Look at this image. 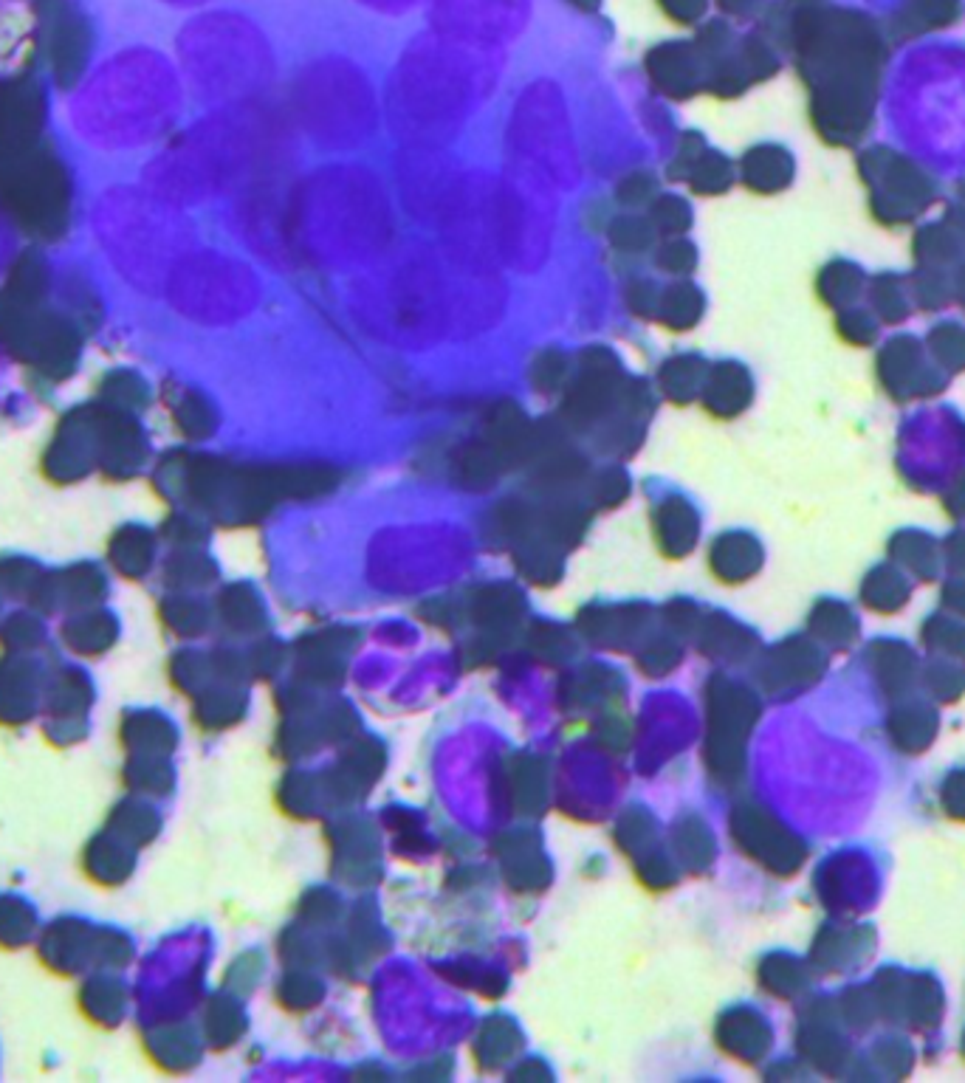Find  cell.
<instances>
[{
    "mask_svg": "<svg viewBox=\"0 0 965 1083\" xmlns=\"http://www.w3.org/2000/svg\"><path fill=\"white\" fill-rule=\"evenodd\" d=\"M692 187L700 195H712V192H720V189L728 184V167L726 161L720 156H703L697 161V167L689 175Z\"/></svg>",
    "mask_w": 965,
    "mask_h": 1083,
    "instance_id": "obj_11",
    "label": "cell"
},
{
    "mask_svg": "<svg viewBox=\"0 0 965 1083\" xmlns=\"http://www.w3.org/2000/svg\"><path fill=\"white\" fill-rule=\"evenodd\" d=\"M658 268H664L669 274H686L692 271L697 263L695 249L686 243V240H669L666 246H661V252L655 257Z\"/></svg>",
    "mask_w": 965,
    "mask_h": 1083,
    "instance_id": "obj_14",
    "label": "cell"
},
{
    "mask_svg": "<svg viewBox=\"0 0 965 1083\" xmlns=\"http://www.w3.org/2000/svg\"><path fill=\"white\" fill-rule=\"evenodd\" d=\"M658 525H661V539H664L666 550L675 553V548H689V539L695 534V522H692V514H689L686 505L678 503V500H669L661 508Z\"/></svg>",
    "mask_w": 965,
    "mask_h": 1083,
    "instance_id": "obj_8",
    "label": "cell"
},
{
    "mask_svg": "<svg viewBox=\"0 0 965 1083\" xmlns=\"http://www.w3.org/2000/svg\"><path fill=\"white\" fill-rule=\"evenodd\" d=\"M627 378L630 376H624L613 350H607V347L582 350L579 359L573 361L562 418L576 429H587V426L604 421L618 404Z\"/></svg>",
    "mask_w": 965,
    "mask_h": 1083,
    "instance_id": "obj_1",
    "label": "cell"
},
{
    "mask_svg": "<svg viewBox=\"0 0 965 1083\" xmlns=\"http://www.w3.org/2000/svg\"><path fill=\"white\" fill-rule=\"evenodd\" d=\"M709 393H706V404L712 409H717V412H723V409H731V407H737L740 401H743V373L737 370V367H728V364H723V367H714L712 373H709Z\"/></svg>",
    "mask_w": 965,
    "mask_h": 1083,
    "instance_id": "obj_7",
    "label": "cell"
},
{
    "mask_svg": "<svg viewBox=\"0 0 965 1083\" xmlns=\"http://www.w3.org/2000/svg\"><path fill=\"white\" fill-rule=\"evenodd\" d=\"M703 314V297L697 291L695 285L678 283L669 285L664 294H661V305H658V316L669 330H689L695 325L697 319Z\"/></svg>",
    "mask_w": 965,
    "mask_h": 1083,
    "instance_id": "obj_4",
    "label": "cell"
},
{
    "mask_svg": "<svg viewBox=\"0 0 965 1083\" xmlns=\"http://www.w3.org/2000/svg\"><path fill=\"white\" fill-rule=\"evenodd\" d=\"M570 3H576L579 9H596L599 6V0H570Z\"/></svg>",
    "mask_w": 965,
    "mask_h": 1083,
    "instance_id": "obj_17",
    "label": "cell"
},
{
    "mask_svg": "<svg viewBox=\"0 0 965 1083\" xmlns=\"http://www.w3.org/2000/svg\"><path fill=\"white\" fill-rule=\"evenodd\" d=\"M661 6L666 9V15L675 17V20H695L703 12V0H661Z\"/></svg>",
    "mask_w": 965,
    "mask_h": 1083,
    "instance_id": "obj_16",
    "label": "cell"
},
{
    "mask_svg": "<svg viewBox=\"0 0 965 1083\" xmlns=\"http://www.w3.org/2000/svg\"><path fill=\"white\" fill-rule=\"evenodd\" d=\"M573 364L562 350H542L537 359L531 361V384L539 393H556L570 381Z\"/></svg>",
    "mask_w": 965,
    "mask_h": 1083,
    "instance_id": "obj_5",
    "label": "cell"
},
{
    "mask_svg": "<svg viewBox=\"0 0 965 1083\" xmlns=\"http://www.w3.org/2000/svg\"><path fill=\"white\" fill-rule=\"evenodd\" d=\"M647 74L652 85L664 96L686 99L703 85L700 74V51L669 43V46L652 48L647 54Z\"/></svg>",
    "mask_w": 965,
    "mask_h": 1083,
    "instance_id": "obj_2",
    "label": "cell"
},
{
    "mask_svg": "<svg viewBox=\"0 0 965 1083\" xmlns=\"http://www.w3.org/2000/svg\"><path fill=\"white\" fill-rule=\"evenodd\" d=\"M596 494H599V500H602V503H618V500L627 494V480H624L618 471H607L602 480H599Z\"/></svg>",
    "mask_w": 965,
    "mask_h": 1083,
    "instance_id": "obj_15",
    "label": "cell"
},
{
    "mask_svg": "<svg viewBox=\"0 0 965 1083\" xmlns=\"http://www.w3.org/2000/svg\"><path fill=\"white\" fill-rule=\"evenodd\" d=\"M661 288L652 283V280H635L627 288V302H630V311L641 319H655L658 316V305H661Z\"/></svg>",
    "mask_w": 965,
    "mask_h": 1083,
    "instance_id": "obj_13",
    "label": "cell"
},
{
    "mask_svg": "<svg viewBox=\"0 0 965 1083\" xmlns=\"http://www.w3.org/2000/svg\"><path fill=\"white\" fill-rule=\"evenodd\" d=\"M703 156H706V147L700 142V136H697V133H686L681 139V147H678V156L672 158V164H669V170H666L669 181H689V175H692L697 161Z\"/></svg>",
    "mask_w": 965,
    "mask_h": 1083,
    "instance_id": "obj_12",
    "label": "cell"
},
{
    "mask_svg": "<svg viewBox=\"0 0 965 1083\" xmlns=\"http://www.w3.org/2000/svg\"><path fill=\"white\" fill-rule=\"evenodd\" d=\"M649 220H652V226H655V232H658V235L675 237L689 229V223H692V212H689V206L683 204L681 198H675V195H664V198H655V201H652Z\"/></svg>",
    "mask_w": 965,
    "mask_h": 1083,
    "instance_id": "obj_9",
    "label": "cell"
},
{
    "mask_svg": "<svg viewBox=\"0 0 965 1083\" xmlns=\"http://www.w3.org/2000/svg\"><path fill=\"white\" fill-rule=\"evenodd\" d=\"M616 198L621 206H644L658 198V181L649 173H633L618 181Z\"/></svg>",
    "mask_w": 965,
    "mask_h": 1083,
    "instance_id": "obj_10",
    "label": "cell"
},
{
    "mask_svg": "<svg viewBox=\"0 0 965 1083\" xmlns=\"http://www.w3.org/2000/svg\"><path fill=\"white\" fill-rule=\"evenodd\" d=\"M655 226L649 218H638V215H624V218L613 220L610 226V243L621 249V252H644L655 243Z\"/></svg>",
    "mask_w": 965,
    "mask_h": 1083,
    "instance_id": "obj_6",
    "label": "cell"
},
{
    "mask_svg": "<svg viewBox=\"0 0 965 1083\" xmlns=\"http://www.w3.org/2000/svg\"><path fill=\"white\" fill-rule=\"evenodd\" d=\"M658 381H661V390L669 401L675 404H686L692 401L700 387L709 381V370L706 364L695 356H675V359L664 361L661 373H658Z\"/></svg>",
    "mask_w": 965,
    "mask_h": 1083,
    "instance_id": "obj_3",
    "label": "cell"
}]
</instances>
